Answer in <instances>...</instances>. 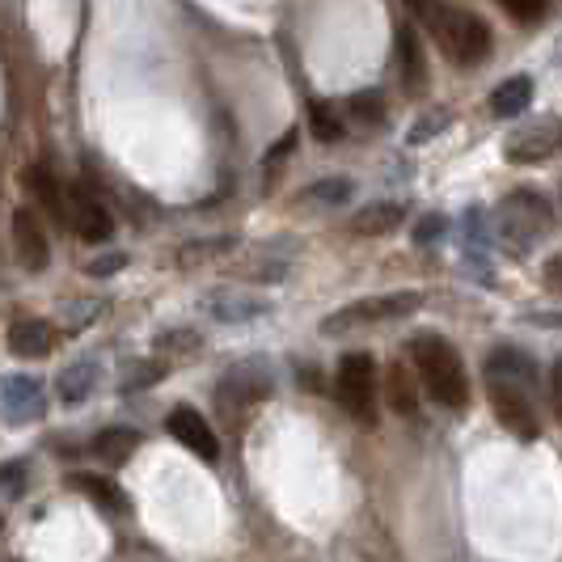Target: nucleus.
I'll return each instance as SVG.
<instances>
[{
	"label": "nucleus",
	"mask_w": 562,
	"mask_h": 562,
	"mask_svg": "<svg viewBox=\"0 0 562 562\" xmlns=\"http://www.w3.org/2000/svg\"><path fill=\"white\" fill-rule=\"evenodd\" d=\"M550 402H554V415L562 419V356L554 360V372H550Z\"/></svg>",
	"instance_id": "34"
},
{
	"label": "nucleus",
	"mask_w": 562,
	"mask_h": 562,
	"mask_svg": "<svg viewBox=\"0 0 562 562\" xmlns=\"http://www.w3.org/2000/svg\"><path fill=\"white\" fill-rule=\"evenodd\" d=\"M13 562H18V559H13Z\"/></svg>",
	"instance_id": "38"
},
{
	"label": "nucleus",
	"mask_w": 562,
	"mask_h": 562,
	"mask_svg": "<svg viewBox=\"0 0 562 562\" xmlns=\"http://www.w3.org/2000/svg\"><path fill=\"white\" fill-rule=\"evenodd\" d=\"M68 216H72V225L81 233L85 241H93V246H102V241H111L114 237V216L102 207V199L93 195L89 187H68Z\"/></svg>",
	"instance_id": "11"
},
{
	"label": "nucleus",
	"mask_w": 562,
	"mask_h": 562,
	"mask_svg": "<svg viewBox=\"0 0 562 562\" xmlns=\"http://www.w3.org/2000/svg\"><path fill=\"white\" fill-rule=\"evenodd\" d=\"M491 406H495V419L504 423L512 436H520V440H537L541 436V423H537V411L525 385L491 381Z\"/></svg>",
	"instance_id": "8"
},
{
	"label": "nucleus",
	"mask_w": 562,
	"mask_h": 562,
	"mask_svg": "<svg viewBox=\"0 0 562 562\" xmlns=\"http://www.w3.org/2000/svg\"><path fill=\"white\" fill-rule=\"evenodd\" d=\"M93 457L102 461V465H123L132 452L140 449V431L136 427H106V431H98L93 436Z\"/></svg>",
	"instance_id": "17"
},
{
	"label": "nucleus",
	"mask_w": 562,
	"mask_h": 562,
	"mask_svg": "<svg viewBox=\"0 0 562 562\" xmlns=\"http://www.w3.org/2000/svg\"><path fill=\"white\" fill-rule=\"evenodd\" d=\"M47 415V397L34 376H4L0 381V419L13 427H26Z\"/></svg>",
	"instance_id": "9"
},
{
	"label": "nucleus",
	"mask_w": 562,
	"mask_h": 562,
	"mask_svg": "<svg viewBox=\"0 0 562 562\" xmlns=\"http://www.w3.org/2000/svg\"><path fill=\"white\" fill-rule=\"evenodd\" d=\"M411 360H415V372H419L423 390L431 394L436 406L445 411H465L470 406V376L461 368V356L452 351L440 335H419L411 338Z\"/></svg>",
	"instance_id": "2"
},
{
	"label": "nucleus",
	"mask_w": 562,
	"mask_h": 562,
	"mask_svg": "<svg viewBox=\"0 0 562 562\" xmlns=\"http://www.w3.org/2000/svg\"><path fill=\"white\" fill-rule=\"evenodd\" d=\"M166 431L182 445V449H191L199 461H221V440H216V431H212V423L203 419L199 411L191 406H178V411H169L166 415Z\"/></svg>",
	"instance_id": "10"
},
{
	"label": "nucleus",
	"mask_w": 562,
	"mask_h": 562,
	"mask_svg": "<svg viewBox=\"0 0 562 562\" xmlns=\"http://www.w3.org/2000/svg\"><path fill=\"white\" fill-rule=\"evenodd\" d=\"M166 372H169V368H166V364H157V360H153V364H132V372L123 376V385H119V390H123V394H136V390H148V385H157V381H161Z\"/></svg>",
	"instance_id": "27"
},
{
	"label": "nucleus",
	"mask_w": 562,
	"mask_h": 562,
	"mask_svg": "<svg viewBox=\"0 0 562 562\" xmlns=\"http://www.w3.org/2000/svg\"><path fill=\"white\" fill-rule=\"evenodd\" d=\"M546 283L562 292V254H559V258H550V267H546Z\"/></svg>",
	"instance_id": "36"
},
{
	"label": "nucleus",
	"mask_w": 562,
	"mask_h": 562,
	"mask_svg": "<svg viewBox=\"0 0 562 562\" xmlns=\"http://www.w3.org/2000/svg\"><path fill=\"white\" fill-rule=\"evenodd\" d=\"M52 342H56L52 326L38 322V317H26V322H13V326H9V351H13L18 360H38V356H47Z\"/></svg>",
	"instance_id": "16"
},
{
	"label": "nucleus",
	"mask_w": 562,
	"mask_h": 562,
	"mask_svg": "<svg viewBox=\"0 0 562 562\" xmlns=\"http://www.w3.org/2000/svg\"><path fill=\"white\" fill-rule=\"evenodd\" d=\"M402 221H406V207L394 203V199H381V203H364V207L347 221V233H351V237H390V233L402 228Z\"/></svg>",
	"instance_id": "13"
},
{
	"label": "nucleus",
	"mask_w": 562,
	"mask_h": 562,
	"mask_svg": "<svg viewBox=\"0 0 562 562\" xmlns=\"http://www.w3.org/2000/svg\"><path fill=\"white\" fill-rule=\"evenodd\" d=\"M449 123H452V114H449V111H427V114H419V119L411 123L406 140H411V144H427L431 136H440V132H445Z\"/></svg>",
	"instance_id": "26"
},
{
	"label": "nucleus",
	"mask_w": 562,
	"mask_h": 562,
	"mask_svg": "<svg viewBox=\"0 0 562 562\" xmlns=\"http://www.w3.org/2000/svg\"><path fill=\"white\" fill-rule=\"evenodd\" d=\"M554 153H562V114L529 119L504 140V157L512 166H537V161H550Z\"/></svg>",
	"instance_id": "6"
},
{
	"label": "nucleus",
	"mask_w": 562,
	"mask_h": 562,
	"mask_svg": "<svg viewBox=\"0 0 562 562\" xmlns=\"http://www.w3.org/2000/svg\"><path fill=\"white\" fill-rule=\"evenodd\" d=\"M207 313L216 317V322H254V317H262L267 313V301H250V296H212L207 301Z\"/></svg>",
	"instance_id": "22"
},
{
	"label": "nucleus",
	"mask_w": 562,
	"mask_h": 562,
	"mask_svg": "<svg viewBox=\"0 0 562 562\" xmlns=\"http://www.w3.org/2000/svg\"><path fill=\"white\" fill-rule=\"evenodd\" d=\"M351 195H356V182H351V178H317V182H310V187L301 191L305 203H322V207L347 203Z\"/></svg>",
	"instance_id": "24"
},
{
	"label": "nucleus",
	"mask_w": 562,
	"mask_h": 562,
	"mask_svg": "<svg viewBox=\"0 0 562 562\" xmlns=\"http://www.w3.org/2000/svg\"><path fill=\"white\" fill-rule=\"evenodd\" d=\"M0 529H4V516H0Z\"/></svg>",
	"instance_id": "37"
},
{
	"label": "nucleus",
	"mask_w": 562,
	"mask_h": 562,
	"mask_svg": "<svg viewBox=\"0 0 562 562\" xmlns=\"http://www.w3.org/2000/svg\"><path fill=\"white\" fill-rule=\"evenodd\" d=\"M440 233H445V216H423L419 225H415V241L431 246V241H440Z\"/></svg>",
	"instance_id": "33"
},
{
	"label": "nucleus",
	"mask_w": 562,
	"mask_h": 562,
	"mask_svg": "<svg viewBox=\"0 0 562 562\" xmlns=\"http://www.w3.org/2000/svg\"><path fill=\"white\" fill-rule=\"evenodd\" d=\"M26 187L38 195V203H43V207L59 212V191H56V182H52V173H47V169H43V166L26 169Z\"/></svg>",
	"instance_id": "28"
},
{
	"label": "nucleus",
	"mask_w": 562,
	"mask_h": 562,
	"mask_svg": "<svg viewBox=\"0 0 562 562\" xmlns=\"http://www.w3.org/2000/svg\"><path fill=\"white\" fill-rule=\"evenodd\" d=\"M431 38H436V43H440V52H445L449 59H457L461 68H479L482 59L491 56V47H495L491 26L482 22L479 13L457 9V4H449V9H445V18L436 22Z\"/></svg>",
	"instance_id": "4"
},
{
	"label": "nucleus",
	"mask_w": 562,
	"mask_h": 562,
	"mask_svg": "<svg viewBox=\"0 0 562 562\" xmlns=\"http://www.w3.org/2000/svg\"><path fill=\"white\" fill-rule=\"evenodd\" d=\"M423 310V292H385V296H364V301H351L335 310L330 317H322V335L338 338L351 335V330H364V326H385V322H402L411 313Z\"/></svg>",
	"instance_id": "3"
},
{
	"label": "nucleus",
	"mask_w": 562,
	"mask_h": 562,
	"mask_svg": "<svg viewBox=\"0 0 562 562\" xmlns=\"http://www.w3.org/2000/svg\"><path fill=\"white\" fill-rule=\"evenodd\" d=\"M397 68H402V85L415 93L427 81V68H423V47H419V30L415 26H397Z\"/></svg>",
	"instance_id": "18"
},
{
	"label": "nucleus",
	"mask_w": 562,
	"mask_h": 562,
	"mask_svg": "<svg viewBox=\"0 0 562 562\" xmlns=\"http://www.w3.org/2000/svg\"><path fill=\"white\" fill-rule=\"evenodd\" d=\"M237 250V237L233 233H221V237H199V241H187V246H178V267H207V262H216V258H225V254Z\"/></svg>",
	"instance_id": "19"
},
{
	"label": "nucleus",
	"mask_w": 562,
	"mask_h": 562,
	"mask_svg": "<svg viewBox=\"0 0 562 562\" xmlns=\"http://www.w3.org/2000/svg\"><path fill=\"white\" fill-rule=\"evenodd\" d=\"M98 376H102V368L93 356H81V360H72V364L64 368L56 376V394L64 406H85L89 394L98 390Z\"/></svg>",
	"instance_id": "14"
},
{
	"label": "nucleus",
	"mask_w": 562,
	"mask_h": 562,
	"mask_svg": "<svg viewBox=\"0 0 562 562\" xmlns=\"http://www.w3.org/2000/svg\"><path fill=\"white\" fill-rule=\"evenodd\" d=\"M347 119H351V123H360V127H376V123H385V93H376V89L351 93V98H347Z\"/></svg>",
	"instance_id": "23"
},
{
	"label": "nucleus",
	"mask_w": 562,
	"mask_h": 562,
	"mask_svg": "<svg viewBox=\"0 0 562 562\" xmlns=\"http://www.w3.org/2000/svg\"><path fill=\"white\" fill-rule=\"evenodd\" d=\"M127 267V254H98L93 262H85V271L93 276V280H102V276H119Z\"/></svg>",
	"instance_id": "30"
},
{
	"label": "nucleus",
	"mask_w": 562,
	"mask_h": 562,
	"mask_svg": "<svg viewBox=\"0 0 562 562\" xmlns=\"http://www.w3.org/2000/svg\"><path fill=\"white\" fill-rule=\"evenodd\" d=\"M310 132L322 144H338V140H342V132H347V123H342V114H338L335 106L317 102V106L310 111Z\"/></svg>",
	"instance_id": "25"
},
{
	"label": "nucleus",
	"mask_w": 562,
	"mask_h": 562,
	"mask_svg": "<svg viewBox=\"0 0 562 562\" xmlns=\"http://www.w3.org/2000/svg\"><path fill=\"white\" fill-rule=\"evenodd\" d=\"M529 102H533V81H529V77H507V81L491 93V114L516 119L520 111H529Z\"/></svg>",
	"instance_id": "21"
},
{
	"label": "nucleus",
	"mask_w": 562,
	"mask_h": 562,
	"mask_svg": "<svg viewBox=\"0 0 562 562\" xmlns=\"http://www.w3.org/2000/svg\"><path fill=\"white\" fill-rule=\"evenodd\" d=\"M512 18H520V22H537L541 13H546V0H499Z\"/></svg>",
	"instance_id": "32"
},
{
	"label": "nucleus",
	"mask_w": 562,
	"mask_h": 562,
	"mask_svg": "<svg viewBox=\"0 0 562 562\" xmlns=\"http://www.w3.org/2000/svg\"><path fill=\"white\" fill-rule=\"evenodd\" d=\"M486 381H512V385L529 390L537 381V368L520 347H495L491 360H486Z\"/></svg>",
	"instance_id": "15"
},
{
	"label": "nucleus",
	"mask_w": 562,
	"mask_h": 562,
	"mask_svg": "<svg viewBox=\"0 0 562 562\" xmlns=\"http://www.w3.org/2000/svg\"><path fill=\"white\" fill-rule=\"evenodd\" d=\"M13 250H18V262L26 267V271H47V262H52V241H47V233H43V221L34 216V207H18L13 212Z\"/></svg>",
	"instance_id": "12"
},
{
	"label": "nucleus",
	"mask_w": 562,
	"mask_h": 562,
	"mask_svg": "<svg viewBox=\"0 0 562 562\" xmlns=\"http://www.w3.org/2000/svg\"><path fill=\"white\" fill-rule=\"evenodd\" d=\"M292 148H296V136L288 132V136H283V140L276 144V148H271V153H267V169H276V166H280V157H288Z\"/></svg>",
	"instance_id": "35"
},
{
	"label": "nucleus",
	"mask_w": 562,
	"mask_h": 562,
	"mask_svg": "<svg viewBox=\"0 0 562 562\" xmlns=\"http://www.w3.org/2000/svg\"><path fill=\"white\" fill-rule=\"evenodd\" d=\"M554 233V207L550 199H541V191H512L495 212V241L507 258H529V254Z\"/></svg>",
	"instance_id": "1"
},
{
	"label": "nucleus",
	"mask_w": 562,
	"mask_h": 562,
	"mask_svg": "<svg viewBox=\"0 0 562 562\" xmlns=\"http://www.w3.org/2000/svg\"><path fill=\"white\" fill-rule=\"evenodd\" d=\"M406 9H411V18H419V26L431 34L436 22L445 18V9H449V0H402Z\"/></svg>",
	"instance_id": "29"
},
{
	"label": "nucleus",
	"mask_w": 562,
	"mask_h": 562,
	"mask_svg": "<svg viewBox=\"0 0 562 562\" xmlns=\"http://www.w3.org/2000/svg\"><path fill=\"white\" fill-rule=\"evenodd\" d=\"M22 482H26V461H4L0 465V491L22 495Z\"/></svg>",
	"instance_id": "31"
},
{
	"label": "nucleus",
	"mask_w": 562,
	"mask_h": 562,
	"mask_svg": "<svg viewBox=\"0 0 562 562\" xmlns=\"http://www.w3.org/2000/svg\"><path fill=\"white\" fill-rule=\"evenodd\" d=\"M271 390H276V376H271L267 360H246V364H233L225 376H221L216 397H221L225 406H258Z\"/></svg>",
	"instance_id": "7"
},
{
	"label": "nucleus",
	"mask_w": 562,
	"mask_h": 562,
	"mask_svg": "<svg viewBox=\"0 0 562 562\" xmlns=\"http://www.w3.org/2000/svg\"><path fill=\"white\" fill-rule=\"evenodd\" d=\"M338 406L356 419L372 423L376 419V364L372 356L356 351V356H342L338 360V381H335Z\"/></svg>",
	"instance_id": "5"
},
{
	"label": "nucleus",
	"mask_w": 562,
	"mask_h": 562,
	"mask_svg": "<svg viewBox=\"0 0 562 562\" xmlns=\"http://www.w3.org/2000/svg\"><path fill=\"white\" fill-rule=\"evenodd\" d=\"M72 491L89 495L93 504L114 512V516H123V512H127V495H123V486L111 482V479H102V474H72Z\"/></svg>",
	"instance_id": "20"
}]
</instances>
